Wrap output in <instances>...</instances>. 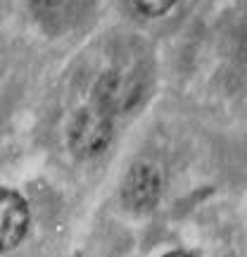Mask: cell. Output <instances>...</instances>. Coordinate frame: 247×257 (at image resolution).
I'll use <instances>...</instances> for the list:
<instances>
[{"label":"cell","instance_id":"6da1fadb","mask_svg":"<svg viewBox=\"0 0 247 257\" xmlns=\"http://www.w3.org/2000/svg\"><path fill=\"white\" fill-rule=\"evenodd\" d=\"M112 131H114L112 112L100 107L98 102H93L74 114L72 124L67 128V146H69L74 157L91 160V157H98L110 146Z\"/></svg>","mask_w":247,"mask_h":257},{"label":"cell","instance_id":"7a4b0ae2","mask_svg":"<svg viewBox=\"0 0 247 257\" xmlns=\"http://www.w3.org/2000/svg\"><path fill=\"white\" fill-rule=\"evenodd\" d=\"M162 195V176L152 165L138 162L131 167V172L124 179L121 198L131 212H147L152 210Z\"/></svg>","mask_w":247,"mask_h":257},{"label":"cell","instance_id":"3957f363","mask_svg":"<svg viewBox=\"0 0 247 257\" xmlns=\"http://www.w3.org/2000/svg\"><path fill=\"white\" fill-rule=\"evenodd\" d=\"M31 224L27 200L12 188H0V252L15 250Z\"/></svg>","mask_w":247,"mask_h":257},{"label":"cell","instance_id":"277c9868","mask_svg":"<svg viewBox=\"0 0 247 257\" xmlns=\"http://www.w3.org/2000/svg\"><path fill=\"white\" fill-rule=\"evenodd\" d=\"M138 100V83L119 72H107L102 74L95 91H93V102H98L100 107H105L107 112H121L128 110L133 102Z\"/></svg>","mask_w":247,"mask_h":257},{"label":"cell","instance_id":"5b68a950","mask_svg":"<svg viewBox=\"0 0 247 257\" xmlns=\"http://www.w3.org/2000/svg\"><path fill=\"white\" fill-rule=\"evenodd\" d=\"M138 12H143L145 17H159L176 5V0H133Z\"/></svg>","mask_w":247,"mask_h":257}]
</instances>
